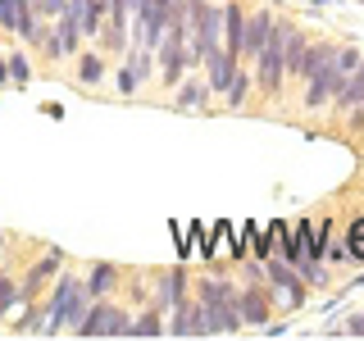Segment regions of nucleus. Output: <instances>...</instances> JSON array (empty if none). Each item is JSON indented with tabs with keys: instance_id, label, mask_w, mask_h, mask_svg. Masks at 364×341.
Wrapping results in <instances>:
<instances>
[{
	"instance_id": "obj_1",
	"label": "nucleus",
	"mask_w": 364,
	"mask_h": 341,
	"mask_svg": "<svg viewBox=\"0 0 364 341\" xmlns=\"http://www.w3.org/2000/svg\"><path fill=\"white\" fill-rule=\"evenodd\" d=\"M237 291L228 278H200V287H196V301H200V310H205V328H210V337H232V332H242V310H237Z\"/></svg>"
},
{
	"instance_id": "obj_2",
	"label": "nucleus",
	"mask_w": 364,
	"mask_h": 341,
	"mask_svg": "<svg viewBox=\"0 0 364 341\" xmlns=\"http://www.w3.org/2000/svg\"><path fill=\"white\" fill-rule=\"evenodd\" d=\"M91 310V291H87V278H73L64 273L55 282V296L46 305V337H60V332H77V323L87 318Z\"/></svg>"
},
{
	"instance_id": "obj_3",
	"label": "nucleus",
	"mask_w": 364,
	"mask_h": 341,
	"mask_svg": "<svg viewBox=\"0 0 364 341\" xmlns=\"http://www.w3.org/2000/svg\"><path fill=\"white\" fill-rule=\"evenodd\" d=\"M291 28H296V23H287V18L273 23V37H269L264 50H259V60H255V82H259L264 96H282V82H287V37H291Z\"/></svg>"
},
{
	"instance_id": "obj_4",
	"label": "nucleus",
	"mask_w": 364,
	"mask_h": 341,
	"mask_svg": "<svg viewBox=\"0 0 364 341\" xmlns=\"http://www.w3.org/2000/svg\"><path fill=\"white\" fill-rule=\"evenodd\" d=\"M128 332H132V314L123 305H109L105 296L91 301L87 318L77 323V337H128Z\"/></svg>"
},
{
	"instance_id": "obj_5",
	"label": "nucleus",
	"mask_w": 364,
	"mask_h": 341,
	"mask_svg": "<svg viewBox=\"0 0 364 341\" xmlns=\"http://www.w3.org/2000/svg\"><path fill=\"white\" fill-rule=\"evenodd\" d=\"M264 282H269V287H278V301L282 305H291V310H301V305H305V287H310V282L301 278V269H296L287 255H269L264 259Z\"/></svg>"
},
{
	"instance_id": "obj_6",
	"label": "nucleus",
	"mask_w": 364,
	"mask_h": 341,
	"mask_svg": "<svg viewBox=\"0 0 364 341\" xmlns=\"http://www.w3.org/2000/svg\"><path fill=\"white\" fill-rule=\"evenodd\" d=\"M337 50L333 55H328V60L323 64H318L314 68V73L310 77H305V109H310V114H318V109H328V100H337V91H341V77H337Z\"/></svg>"
},
{
	"instance_id": "obj_7",
	"label": "nucleus",
	"mask_w": 364,
	"mask_h": 341,
	"mask_svg": "<svg viewBox=\"0 0 364 341\" xmlns=\"http://www.w3.org/2000/svg\"><path fill=\"white\" fill-rule=\"evenodd\" d=\"M273 23H278L273 9H250V14H246V41H242V60L246 64L259 60V50H264L269 37H273Z\"/></svg>"
},
{
	"instance_id": "obj_8",
	"label": "nucleus",
	"mask_w": 364,
	"mask_h": 341,
	"mask_svg": "<svg viewBox=\"0 0 364 341\" xmlns=\"http://www.w3.org/2000/svg\"><path fill=\"white\" fill-rule=\"evenodd\" d=\"M132 14H136V0H109V23H105V32H100L109 50H128Z\"/></svg>"
},
{
	"instance_id": "obj_9",
	"label": "nucleus",
	"mask_w": 364,
	"mask_h": 341,
	"mask_svg": "<svg viewBox=\"0 0 364 341\" xmlns=\"http://www.w3.org/2000/svg\"><path fill=\"white\" fill-rule=\"evenodd\" d=\"M168 314H173V318H168V337H210L200 301H191V296H187V301H178Z\"/></svg>"
},
{
	"instance_id": "obj_10",
	"label": "nucleus",
	"mask_w": 364,
	"mask_h": 341,
	"mask_svg": "<svg viewBox=\"0 0 364 341\" xmlns=\"http://www.w3.org/2000/svg\"><path fill=\"white\" fill-rule=\"evenodd\" d=\"M237 310H242V323H246V328H264L269 314H273L264 287H255V282H250V287H242V296H237Z\"/></svg>"
},
{
	"instance_id": "obj_11",
	"label": "nucleus",
	"mask_w": 364,
	"mask_h": 341,
	"mask_svg": "<svg viewBox=\"0 0 364 341\" xmlns=\"http://www.w3.org/2000/svg\"><path fill=\"white\" fill-rule=\"evenodd\" d=\"M246 5H237V0H223V45L242 60V41H246Z\"/></svg>"
},
{
	"instance_id": "obj_12",
	"label": "nucleus",
	"mask_w": 364,
	"mask_h": 341,
	"mask_svg": "<svg viewBox=\"0 0 364 341\" xmlns=\"http://www.w3.org/2000/svg\"><path fill=\"white\" fill-rule=\"evenodd\" d=\"M210 77H182L178 82V96H173V105L178 109H205L210 105Z\"/></svg>"
},
{
	"instance_id": "obj_13",
	"label": "nucleus",
	"mask_w": 364,
	"mask_h": 341,
	"mask_svg": "<svg viewBox=\"0 0 364 341\" xmlns=\"http://www.w3.org/2000/svg\"><path fill=\"white\" fill-rule=\"evenodd\" d=\"M50 32H55V41H60V50H64V60H77V45H82V23H77L73 14H60L50 23Z\"/></svg>"
},
{
	"instance_id": "obj_14",
	"label": "nucleus",
	"mask_w": 364,
	"mask_h": 341,
	"mask_svg": "<svg viewBox=\"0 0 364 341\" xmlns=\"http://www.w3.org/2000/svg\"><path fill=\"white\" fill-rule=\"evenodd\" d=\"M178 301H187V269H168L164 278H159V305L173 310Z\"/></svg>"
},
{
	"instance_id": "obj_15",
	"label": "nucleus",
	"mask_w": 364,
	"mask_h": 341,
	"mask_svg": "<svg viewBox=\"0 0 364 341\" xmlns=\"http://www.w3.org/2000/svg\"><path fill=\"white\" fill-rule=\"evenodd\" d=\"M168 323H164V305H151V310H141L132 318V332L128 337H164Z\"/></svg>"
},
{
	"instance_id": "obj_16",
	"label": "nucleus",
	"mask_w": 364,
	"mask_h": 341,
	"mask_svg": "<svg viewBox=\"0 0 364 341\" xmlns=\"http://www.w3.org/2000/svg\"><path fill=\"white\" fill-rule=\"evenodd\" d=\"M32 14H37V9H32L28 0H0V32H14V37H18V28Z\"/></svg>"
},
{
	"instance_id": "obj_17",
	"label": "nucleus",
	"mask_w": 364,
	"mask_h": 341,
	"mask_svg": "<svg viewBox=\"0 0 364 341\" xmlns=\"http://www.w3.org/2000/svg\"><path fill=\"white\" fill-rule=\"evenodd\" d=\"M355 105H364V64L355 68V73H350V82L337 91V100H333V109L337 114H350Z\"/></svg>"
},
{
	"instance_id": "obj_18",
	"label": "nucleus",
	"mask_w": 364,
	"mask_h": 341,
	"mask_svg": "<svg viewBox=\"0 0 364 341\" xmlns=\"http://www.w3.org/2000/svg\"><path fill=\"white\" fill-rule=\"evenodd\" d=\"M114 287H119V269H114V264H91V273H87V291H91V301L109 296Z\"/></svg>"
},
{
	"instance_id": "obj_19",
	"label": "nucleus",
	"mask_w": 364,
	"mask_h": 341,
	"mask_svg": "<svg viewBox=\"0 0 364 341\" xmlns=\"http://www.w3.org/2000/svg\"><path fill=\"white\" fill-rule=\"evenodd\" d=\"M77 60H82L77 64V77H82L87 87H96L100 77H105V55H77Z\"/></svg>"
},
{
	"instance_id": "obj_20",
	"label": "nucleus",
	"mask_w": 364,
	"mask_h": 341,
	"mask_svg": "<svg viewBox=\"0 0 364 341\" xmlns=\"http://www.w3.org/2000/svg\"><path fill=\"white\" fill-rule=\"evenodd\" d=\"M14 301H23L18 278H14V273H0V314H9V310H14Z\"/></svg>"
},
{
	"instance_id": "obj_21",
	"label": "nucleus",
	"mask_w": 364,
	"mask_h": 341,
	"mask_svg": "<svg viewBox=\"0 0 364 341\" xmlns=\"http://www.w3.org/2000/svg\"><path fill=\"white\" fill-rule=\"evenodd\" d=\"M246 96H250V73H242V68H237L232 87H228V105H246Z\"/></svg>"
},
{
	"instance_id": "obj_22",
	"label": "nucleus",
	"mask_w": 364,
	"mask_h": 341,
	"mask_svg": "<svg viewBox=\"0 0 364 341\" xmlns=\"http://www.w3.org/2000/svg\"><path fill=\"white\" fill-rule=\"evenodd\" d=\"M346 246H350V255H355L360 264H364V214H360L355 223H350V232H346Z\"/></svg>"
},
{
	"instance_id": "obj_23",
	"label": "nucleus",
	"mask_w": 364,
	"mask_h": 341,
	"mask_svg": "<svg viewBox=\"0 0 364 341\" xmlns=\"http://www.w3.org/2000/svg\"><path fill=\"white\" fill-rule=\"evenodd\" d=\"M5 60H9V77H14V82H28V73H32L28 55H23V50H14V55H5Z\"/></svg>"
},
{
	"instance_id": "obj_24",
	"label": "nucleus",
	"mask_w": 364,
	"mask_h": 341,
	"mask_svg": "<svg viewBox=\"0 0 364 341\" xmlns=\"http://www.w3.org/2000/svg\"><path fill=\"white\" fill-rule=\"evenodd\" d=\"M264 232H269V246H273V250H282V255H287V223H269Z\"/></svg>"
},
{
	"instance_id": "obj_25",
	"label": "nucleus",
	"mask_w": 364,
	"mask_h": 341,
	"mask_svg": "<svg viewBox=\"0 0 364 341\" xmlns=\"http://www.w3.org/2000/svg\"><path fill=\"white\" fill-rule=\"evenodd\" d=\"M64 9H68V0H41V18H50V23L60 18Z\"/></svg>"
},
{
	"instance_id": "obj_26",
	"label": "nucleus",
	"mask_w": 364,
	"mask_h": 341,
	"mask_svg": "<svg viewBox=\"0 0 364 341\" xmlns=\"http://www.w3.org/2000/svg\"><path fill=\"white\" fill-rule=\"evenodd\" d=\"M346 123H350V132H364V105H355L346 114Z\"/></svg>"
},
{
	"instance_id": "obj_27",
	"label": "nucleus",
	"mask_w": 364,
	"mask_h": 341,
	"mask_svg": "<svg viewBox=\"0 0 364 341\" xmlns=\"http://www.w3.org/2000/svg\"><path fill=\"white\" fill-rule=\"evenodd\" d=\"M346 332H350V337H364V314H355V318H346Z\"/></svg>"
},
{
	"instance_id": "obj_28",
	"label": "nucleus",
	"mask_w": 364,
	"mask_h": 341,
	"mask_svg": "<svg viewBox=\"0 0 364 341\" xmlns=\"http://www.w3.org/2000/svg\"><path fill=\"white\" fill-rule=\"evenodd\" d=\"M5 82H14V77H9V60H0V87Z\"/></svg>"
},
{
	"instance_id": "obj_29",
	"label": "nucleus",
	"mask_w": 364,
	"mask_h": 341,
	"mask_svg": "<svg viewBox=\"0 0 364 341\" xmlns=\"http://www.w3.org/2000/svg\"><path fill=\"white\" fill-rule=\"evenodd\" d=\"M28 5H32V9H37V14H41V0H28Z\"/></svg>"
},
{
	"instance_id": "obj_30",
	"label": "nucleus",
	"mask_w": 364,
	"mask_h": 341,
	"mask_svg": "<svg viewBox=\"0 0 364 341\" xmlns=\"http://www.w3.org/2000/svg\"><path fill=\"white\" fill-rule=\"evenodd\" d=\"M0 250H5V237H0Z\"/></svg>"
}]
</instances>
